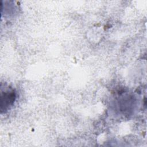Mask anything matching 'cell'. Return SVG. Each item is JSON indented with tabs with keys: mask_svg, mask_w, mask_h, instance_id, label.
Returning a JSON list of instances; mask_svg holds the SVG:
<instances>
[{
	"mask_svg": "<svg viewBox=\"0 0 147 147\" xmlns=\"http://www.w3.org/2000/svg\"><path fill=\"white\" fill-rule=\"evenodd\" d=\"M15 98L14 92H5L1 96V109L5 106V110L10 106L14 102Z\"/></svg>",
	"mask_w": 147,
	"mask_h": 147,
	"instance_id": "obj_1",
	"label": "cell"
}]
</instances>
